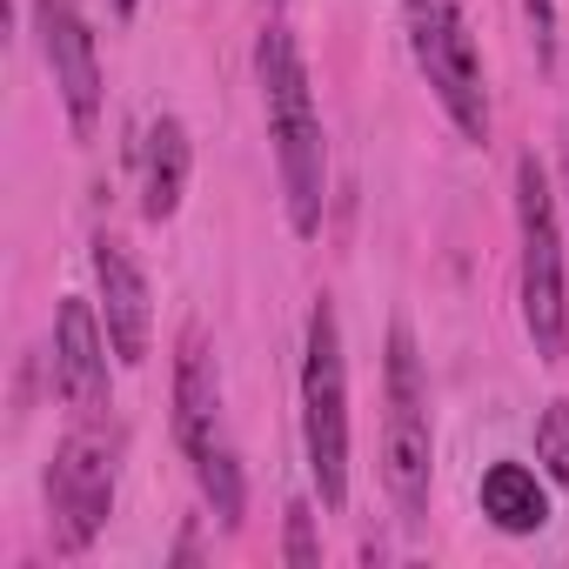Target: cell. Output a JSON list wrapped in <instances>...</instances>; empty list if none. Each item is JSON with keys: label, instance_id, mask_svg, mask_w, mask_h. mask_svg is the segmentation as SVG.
<instances>
[{"label": "cell", "instance_id": "6da1fadb", "mask_svg": "<svg viewBox=\"0 0 569 569\" xmlns=\"http://www.w3.org/2000/svg\"><path fill=\"white\" fill-rule=\"evenodd\" d=\"M254 81H261L274 168H281V208H289V228L309 241V234H322V208H329V141H322V108H316V88H309V61H302L296 34L281 21H268L261 41H254Z\"/></svg>", "mask_w": 569, "mask_h": 569}, {"label": "cell", "instance_id": "7a4b0ae2", "mask_svg": "<svg viewBox=\"0 0 569 569\" xmlns=\"http://www.w3.org/2000/svg\"><path fill=\"white\" fill-rule=\"evenodd\" d=\"M516 241H522V268H516L522 336L536 362L562 369L569 362V274H562V221H556L549 168L536 154L516 161Z\"/></svg>", "mask_w": 569, "mask_h": 569}, {"label": "cell", "instance_id": "3957f363", "mask_svg": "<svg viewBox=\"0 0 569 569\" xmlns=\"http://www.w3.org/2000/svg\"><path fill=\"white\" fill-rule=\"evenodd\" d=\"M174 442L194 462V482H201L214 522L241 529L248 482H241V456H234V436H228V409H221V369H214V349H208L201 329H188L181 356H174Z\"/></svg>", "mask_w": 569, "mask_h": 569}, {"label": "cell", "instance_id": "277c9868", "mask_svg": "<svg viewBox=\"0 0 569 569\" xmlns=\"http://www.w3.org/2000/svg\"><path fill=\"white\" fill-rule=\"evenodd\" d=\"M429 482H436V429H429V382L409 322L389 329L382 356V489L402 516V529L429 522Z\"/></svg>", "mask_w": 569, "mask_h": 569}, {"label": "cell", "instance_id": "5b68a950", "mask_svg": "<svg viewBox=\"0 0 569 569\" xmlns=\"http://www.w3.org/2000/svg\"><path fill=\"white\" fill-rule=\"evenodd\" d=\"M302 449H309V482L329 516L349 502V356H342V316L329 296L309 309V342H302Z\"/></svg>", "mask_w": 569, "mask_h": 569}, {"label": "cell", "instance_id": "8992f818", "mask_svg": "<svg viewBox=\"0 0 569 569\" xmlns=\"http://www.w3.org/2000/svg\"><path fill=\"white\" fill-rule=\"evenodd\" d=\"M402 28H409V54L429 81V94L442 101L449 128L469 148H489L496 114H489V81H482L476 34L462 21V0H402Z\"/></svg>", "mask_w": 569, "mask_h": 569}, {"label": "cell", "instance_id": "52a82bcc", "mask_svg": "<svg viewBox=\"0 0 569 569\" xmlns=\"http://www.w3.org/2000/svg\"><path fill=\"white\" fill-rule=\"evenodd\" d=\"M108 516H114V442L94 422H81V429H68L54 442V462H48V529H54V549L61 556L94 549Z\"/></svg>", "mask_w": 569, "mask_h": 569}, {"label": "cell", "instance_id": "ba28073f", "mask_svg": "<svg viewBox=\"0 0 569 569\" xmlns=\"http://www.w3.org/2000/svg\"><path fill=\"white\" fill-rule=\"evenodd\" d=\"M34 34H41L48 74L61 88L68 128L88 141L101 128V54H94V34H88L81 8H74V0H34Z\"/></svg>", "mask_w": 569, "mask_h": 569}, {"label": "cell", "instance_id": "9c48e42d", "mask_svg": "<svg viewBox=\"0 0 569 569\" xmlns=\"http://www.w3.org/2000/svg\"><path fill=\"white\" fill-rule=\"evenodd\" d=\"M108 356H114V342H108L101 302L68 296V302L54 309V389H61V402H68L81 422H101V416H108V396H114Z\"/></svg>", "mask_w": 569, "mask_h": 569}, {"label": "cell", "instance_id": "30bf717a", "mask_svg": "<svg viewBox=\"0 0 569 569\" xmlns=\"http://www.w3.org/2000/svg\"><path fill=\"white\" fill-rule=\"evenodd\" d=\"M94 302H101L114 362L141 369L148 349H154V296H148V274H141V261L128 254L121 234H94Z\"/></svg>", "mask_w": 569, "mask_h": 569}, {"label": "cell", "instance_id": "8fae6325", "mask_svg": "<svg viewBox=\"0 0 569 569\" xmlns=\"http://www.w3.org/2000/svg\"><path fill=\"white\" fill-rule=\"evenodd\" d=\"M188 174H194L188 121H181V114H154V121H148V134H141V214H148L154 228L181 214Z\"/></svg>", "mask_w": 569, "mask_h": 569}, {"label": "cell", "instance_id": "7c38bea8", "mask_svg": "<svg viewBox=\"0 0 569 569\" xmlns=\"http://www.w3.org/2000/svg\"><path fill=\"white\" fill-rule=\"evenodd\" d=\"M476 496H482V516H489L502 536H536V529H549V482H542V469H529V462H516V456L489 462Z\"/></svg>", "mask_w": 569, "mask_h": 569}, {"label": "cell", "instance_id": "4fadbf2b", "mask_svg": "<svg viewBox=\"0 0 569 569\" xmlns=\"http://www.w3.org/2000/svg\"><path fill=\"white\" fill-rule=\"evenodd\" d=\"M536 462H542V476L569 496V396H556V402L536 416Z\"/></svg>", "mask_w": 569, "mask_h": 569}, {"label": "cell", "instance_id": "5bb4252c", "mask_svg": "<svg viewBox=\"0 0 569 569\" xmlns=\"http://www.w3.org/2000/svg\"><path fill=\"white\" fill-rule=\"evenodd\" d=\"M281 562H289V569H316V562H322L316 509H309V502H289V536H281Z\"/></svg>", "mask_w": 569, "mask_h": 569}, {"label": "cell", "instance_id": "9a60e30c", "mask_svg": "<svg viewBox=\"0 0 569 569\" xmlns=\"http://www.w3.org/2000/svg\"><path fill=\"white\" fill-rule=\"evenodd\" d=\"M522 21H529L536 68H556V0H522Z\"/></svg>", "mask_w": 569, "mask_h": 569}, {"label": "cell", "instance_id": "2e32d148", "mask_svg": "<svg viewBox=\"0 0 569 569\" xmlns=\"http://www.w3.org/2000/svg\"><path fill=\"white\" fill-rule=\"evenodd\" d=\"M108 8H114V21H134V8H141V0H108Z\"/></svg>", "mask_w": 569, "mask_h": 569}, {"label": "cell", "instance_id": "e0dca14e", "mask_svg": "<svg viewBox=\"0 0 569 569\" xmlns=\"http://www.w3.org/2000/svg\"><path fill=\"white\" fill-rule=\"evenodd\" d=\"M261 8H289V0H261Z\"/></svg>", "mask_w": 569, "mask_h": 569}]
</instances>
